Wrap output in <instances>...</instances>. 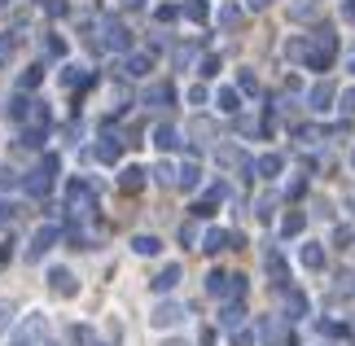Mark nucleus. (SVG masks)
<instances>
[{"mask_svg":"<svg viewBox=\"0 0 355 346\" xmlns=\"http://www.w3.org/2000/svg\"><path fill=\"white\" fill-rule=\"evenodd\" d=\"M53 175H58V158L49 154V158L40 162L31 175H26V193H31V198H44V193L53 189Z\"/></svg>","mask_w":355,"mask_h":346,"instance_id":"nucleus-1","label":"nucleus"},{"mask_svg":"<svg viewBox=\"0 0 355 346\" xmlns=\"http://www.w3.org/2000/svg\"><path fill=\"white\" fill-rule=\"evenodd\" d=\"M44 329H49V315H44V311H31V315L22 320V329H18V338H13V346H31L40 334H44Z\"/></svg>","mask_w":355,"mask_h":346,"instance_id":"nucleus-2","label":"nucleus"},{"mask_svg":"<svg viewBox=\"0 0 355 346\" xmlns=\"http://www.w3.org/2000/svg\"><path fill=\"white\" fill-rule=\"evenodd\" d=\"M101 31H105V49H114V53H128V49H132V35H128V26H123V22L105 18Z\"/></svg>","mask_w":355,"mask_h":346,"instance_id":"nucleus-3","label":"nucleus"},{"mask_svg":"<svg viewBox=\"0 0 355 346\" xmlns=\"http://www.w3.org/2000/svg\"><path fill=\"white\" fill-rule=\"evenodd\" d=\"M180 320H184V307H175V302H158L154 315H149V325H154V329H175Z\"/></svg>","mask_w":355,"mask_h":346,"instance_id":"nucleus-4","label":"nucleus"},{"mask_svg":"<svg viewBox=\"0 0 355 346\" xmlns=\"http://www.w3.org/2000/svg\"><path fill=\"white\" fill-rule=\"evenodd\" d=\"M49 285H53V294H62V298H75V294H79V281H75L66 268H53V272H49Z\"/></svg>","mask_w":355,"mask_h":346,"instance_id":"nucleus-5","label":"nucleus"},{"mask_svg":"<svg viewBox=\"0 0 355 346\" xmlns=\"http://www.w3.org/2000/svg\"><path fill=\"white\" fill-rule=\"evenodd\" d=\"M53 241H58V228H53V224L40 228L35 237H31V250H26V259H44V254L53 250Z\"/></svg>","mask_w":355,"mask_h":346,"instance_id":"nucleus-6","label":"nucleus"},{"mask_svg":"<svg viewBox=\"0 0 355 346\" xmlns=\"http://www.w3.org/2000/svg\"><path fill=\"white\" fill-rule=\"evenodd\" d=\"M175 101V88L171 84H149V92H145V105H154V110H167Z\"/></svg>","mask_w":355,"mask_h":346,"instance_id":"nucleus-7","label":"nucleus"},{"mask_svg":"<svg viewBox=\"0 0 355 346\" xmlns=\"http://www.w3.org/2000/svg\"><path fill=\"white\" fill-rule=\"evenodd\" d=\"M298 263H303V268H311V272H320L324 268V250H320V245H303V250H298Z\"/></svg>","mask_w":355,"mask_h":346,"instance_id":"nucleus-8","label":"nucleus"},{"mask_svg":"<svg viewBox=\"0 0 355 346\" xmlns=\"http://www.w3.org/2000/svg\"><path fill=\"white\" fill-rule=\"evenodd\" d=\"M241 320H245V307H241V302H233V307H224V311H220V325L228 329V334H237Z\"/></svg>","mask_w":355,"mask_h":346,"instance_id":"nucleus-9","label":"nucleus"},{"mask_svg":"<svg viewBox=\"0 0 355 346\" xmlns=\"http://www.w3.org/2000/svg\"><path fill=\"white\" fill-rule=\"evenodd\" d=\"M228 241H233V237H228V232L211 228L207 237H202V250H207V254H220V250H228Z\"/></svg>","mask_w":355,"mask_h":346,"instance_id":"nucleus-10","label":"nucleus"},{"mask_svg":"<svg viewBox=\"0 0 355 346\" xmlns=\"http://www.w3.org/2000/svg\"><path fill=\"white\" fill-rule=\"evenodd\" d=\"M175 285H180V268H175V263L154 276V289H158V294H167V289H175Z\"/></svg>","mask_w":355,"mask_h":346,"instance_id":"nucleus-11","label":"nucleus"},{"mask_svg":"<svg viewBox=\"0 0 355 346\" xmlns=\"http://www.w3.org/2000/svg\"><path fill=\"white\" fill-rule=\"evenodd\" d=\"M285 311H290V320H303V315H307V298L298 294V289H290V294H285Z\"/></svg>","mask_w":355,"mask_h":346,"instance_id":"nucleus-12","label":"nucleus"},{"mask_svg":"<svg viewBox=\"0 0 355 346\" xmlns=\"http://www.w3.org/2000/svg\"><path fill=\"white\" fill-rule=\"evenodd\" d=\"M154 71V58H149V53H136V58H128V75L132 79H141V75H149Z\"/></svg>","mask_w":355,"mask_h":346,"instance_id":"nucleus-13","label":"nucleus"},{"mask_svg":"<svg viewBox=\"0 0 355 346\" xmlns=\"http://www.w3.org/2000/svg\"><path fill=\"white\" fill-rule=\"evenodd\" d=\"M329 101H334V84H316V88H311V110H329Z\"/></svg>","mask_w":355,"mask_h":346,"instance_id":"nucleus-14","label":"nucleus"},{"mask_svg":"<svg viewBox=\"0 0 355 346\" xmlns=\"http://www.w3.org/2000/svg\"><path fill=\"white\" fill-rule=\"evenodd\" d=\"M281 167H285L281 154H263V158H259V175H268V180H277V175H281Z\"/></svg>","mask_w":355,"mask_h":346,"instance_id":"nucleus-15","label":"nucleus"},{"mask_svg":"<svg viewBox=\"0 0 355 346\" xmlns=\"http://www.w3.org/2000/svg\"><path fill=\"white\" fill-rule=\"evenodd\" d=\"M290 18H294V22L316 18V0H294V5H290Z\"/></svg>","mask_w":355,"mask_h":346,"instance_id":"nucleus-16","label":"nucleus"},{"mask_svg":"<svg viewBox=\"0 0 355 346\" xmlns=\"http://www.w3.org/2000/svg\"><path fill=\"white\" fill-rule=\"evenodd\" d=\"M154 145H158V149H175V145H180V136H175V128H167V123H162V128L154 132Z\"/></svg>","mask_w":355,"mask_h":346,"instance_id":"nucleus-17","label":"nucleus"},{"mask_svg":"<svg viewBox=\"0 0 355 346\" xmlns=\"http://www.w3.org/2000/svg\"><path fill=\"white\" fill-rule=\"evenodd\" d=\"M13 320H18V307H13L9 298H0V334H9Z\"/></svg>","mask_w":355,"mask_h":346,"instance_id":"nucleus-18","label":"nucleus"},{"mask_svg":"<svg viewBox=\"0 0 355 346\" xmlns=\"http://www.w3.org/2000/svg\"><path fill=\"white\" fill-rule=\"evenodd\" d=\"M215 105H220V110H224V114H237V105H241V96H237L233 88H224L220 96H215Z\"/></svg>","mask_w":355,"mask_h":346,"instance_id":"nucleus-19","label":"nucleus"},{"mask_svg":"<svg viewBox=\"0 0 355 346\" xmlns=\"http://www.w3.org/2000/svg\"><path fill=\"white\" fill-rule=\"evenodd\" d=\"M119 184L136 193V189H141V184H145V171H141V167H123V180H119Z\"/></svg>","mask_w":355,"mask_h":346,"instance_id":"nucleus-20","label":"nucleus"},{"mask_svg":"<svg viewBox=\"0 0 355 346\" xmlns=\"http://www.w3.org/2000/svg\"><path fill=\"white\" fill-rule=\"evenodd\" d=\"M97 158H101V162H114V158H119V136H105V141L97 145Z\"/></svg>","mask_w":355,"mask_h":346,"instance_id":"nucleus-21","label":"nucleus"},{"mask_svg":"<svg viewBox=\"0 0 355 346\" xmlns=\"http://www.w3.org/2000/svg\"><path fill=\"white\" fill-rule=\"evenodd\" d=\"M132 250H136V254H158V250H162V241H158V237H136V241H132Z\"/></svg>","mask_w":355,"mask_h":346,"instance_id":"nucleus-22","label":"nucleus"},{"mask_svg":"<svg viewBox=\"0 0 355 346\" xmlns=\"http://www.w3.org/2000/svg\"><path fill=\"white\" fill-rule=\"evenodd\" d=\"M13 53H18V40H13V35H0V66H9Z\"/></svg>","mask_w":355,"mask_h":346,"instance_id":"nucleus-23","label":"nucleus"},{"mask_svg":"<svg viewBox=\"0 0 355 346\" xmlns=\"http://www.w3.org/2000/svg\"><path fill=\"white\" fill-rule=\"evenodd\" d=\"M184 13H189L193 22H207V0H189V5H184Z\"/></svg>","mask_w":355,"mask_h":346,"instance_id":"nucleus-24","label":"nucleus"},{"mask_svg":"<svg viewBox=\"0 0 355 346\" xmlns=\"http://www.w3.org/2000/svg\"><path fill=\"white\" fill-rule=\"evenodd\" d=\"M198 167H193V162H189V167H180V189H198Z\"/></svg>","mask_w":355,"mask_h":346,"instance_id":"nucleus-25","label":"nucleus"},{"mask_svg":"<svg viewBox=\"0 0 355 346\" xmlns=\"http://www.w3.org/2000/svg\"><path fill=\"white\" fill-rule=\"evenodd\" d=\"M268 272H272V276H277V281H285V263H281V254H277V250H272V254H268Z\"/></svg>","mask_w":355,"mask_h":346,"instance_id":"nucleus-26","label":"nucleus"},{"mask_svg":"<svg viewBox=\"0 0 355 346\" xmlns=\"http://www.w3.org/2000/svg\"><path fill=\"white\" fill-rule=\"evenodd\" d=\"M26 105H31V101H26V96H13V105H9V114H13V119H18V123H22V119H26Z\"/></svg>","mask_w":355,"mask_h":346,"instance_id":"nucleus-27","label":"nucleus"},{"mask_svg":"<svg viewBox=\"0 0 355 346\" xmlns=\"http://www.w3.org/2000/svg\"><path fill=\"white\" fill-rule=\"evenodd\" d=\"M220 22H224V26H237V22H241V9H237V5H228V9L220 13Z\"/></svg>","mask_w":355,"mask_h":346,"instance_id":"nucleus-28","label":"nucleus"},{"mask_svg":"<svg viewBox=\"0 0 355 346\" xmlns=\"http://www.w3.org/2000/svg\"><path fill=\"white\" fill-rule=\"evenodd\" d=\"M285 237H294V232H303V215H290V219H285Z\"/></svg>","mask_w":355,"mask_h":346,"instance_id":"nucleus-29","label":"nucleus"},{"mask_svg":"<svg viewBox=\"0 0 355 346\" xmlns=\"http://www.w3.org/2000/svg\"><path fill=\"white\" fill-rule=\"evenodd\" d=\"M202 75H207V79L220 75V58H207V62H202Z\"/></svg>","mask_w":355,"mask_h":346,"instance_id":"nucleus-30","label":"nucleus"},{"mask_svg":"<svg viewBox=\"0 0 355 346\" xmlns=\"http://www.w3.org/2000/svg\"><path fill=\"white\" fill-rule=\"evenodd\" d=\"M189 101H193V105H207V88H202V84L189 88Z\"/></svg>","mask_w":355,"mask_h":346,"instance_id":"nucleus-31","label":"nucleus"},{"mask_svg":"<svg viewBox=\"0 0 355 346\" xmlns=\"http://www.w3.org/2000/svg\"><path fill=\"white\" fill-rule=\"evenodd\" d=\"M35 84H40V66H31V71L22 75V88H35Z\"/></svg>","mask_w":355,"mask_h":346,"instance_id":"nucleus-32","label":"nucleus"},{"mask_svg":"<svg viewBox=\"0 0 355 346\" xmlns=\"http://www.w3.org/2000/svg\"><path fill=\"white\" fill-rule=\"evenodd\" d=\"M237 84H241L245 92H254V88H259V84H254V75H250V71H241V75H237Z\"/></svg>","mask_w":355,"mask_h":346,"instance_id":"nucleus-33","label":"nucleus"},{"mask_svg":"<svg viewBox=\"0 0 355 346\" xmlns=\"http://www.w3.org/2000/svg\"><path fill=\"white\" fill-rule=\"evenodd\" d=\"M272 206H277L272 198H259V219H272Z\"/></svg>","mask_w":355,"mask_h":346,"instance_id":"nucleus-34","label":"nucleus"},{"mask_svg":"<svg viewBox=\"0 0 355 346\" xmlns=\"http://www.w3.org/2000/svg\"><path fill=\"white\" fill-rule=\"evenodd\" d=\"M343 110H347V114H355V88L343 92Z\"/></svg>","mask_w":355,"mask_h":346,"instance_id":"nucleus-35","label":"nucleus"},{"mask_svg":"<svg viewBox=\"0 0 355 346\" xmlns=\"http://www.w3.org/2000/svg\"><path fill=\"white\" fill-rule=\"evenodd\" d=\"M154 175H158V180H162V184H171V175H175V171H171V167H167V162H158V171H154Z\"/></svg>","mask_w":355,"mask_h":346,"instance_id":"nucleus-36","label":"nucleus"},{"mask_svg":"<svg viewBox=\"0 0 355 346\" xmlns=\"http://www.w3.org/2000/svg\"><path fill=\"white\" fill-rule=\"evenodd\" d=\"M250 342H254V338L245 334V329H237V334H233V346H250Z\"/></svg>","mask_w":355,"mask_h":346,"instance_id":"nucleus-37","label":"nucleus"},{"mask_svg":"<svg viewBox=\"0 0 355 346\" xmlns=\"http://www.w3.org/2000/svg\"><path fill=\"white\" fill-rule=\"evenodd\" d=\"M123 5H128V9H141V5H145V0H123Z\"/></svg>","mask_w":355,"mask_h":346,"instance_id":"nucleus-38","label":"nucleus"},{"mask_svg":"<svg viewBox=\"0 0 355 346\" xmlns=\"http://www.w3.org/2000/svg\"><path fill=\"white\" fill-rule=\"evenodd\" d=\"M263 5H272V0H250V9H263Z\"/></svg>","mask_w":355,"mask_h":346,"instance_id":"nucleus-39","label":"nucleus"},{"mask_svg":"<svg viewBox=\"0 0 355 346\" xmlns=\"http://www.w3.org/2000/svg\"><path fill=\"white\" fill-rule=\"evenodd\" d=\"M351 71H355V62H351Z\"/></svg>","mask_w":355,"mask_h":346,"instance_id":"nucleus-40","label":"nucleus"},{"mask_svg":"<svg viewBox=\"0 0 355 346\" xmlns=\"http://www.w3.org/2000/svg\"><path fill=\"white\" fill-rule=\"evenodd\" d=\"M171 346H180V342H171Z\"/></svg>","mask_w":355,"mask_h":346,"instance_id":"nucleus-41","label":"nucleus"}]
</instances>
